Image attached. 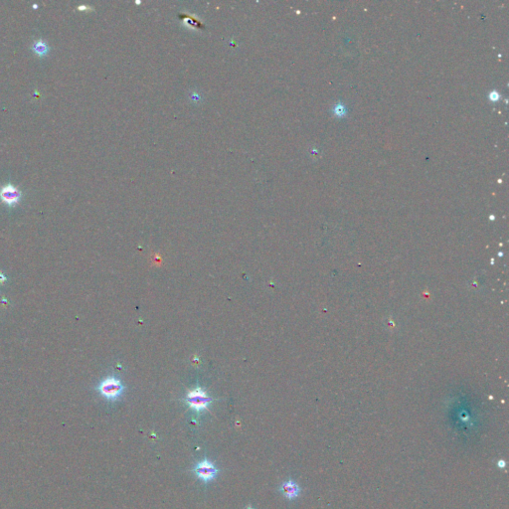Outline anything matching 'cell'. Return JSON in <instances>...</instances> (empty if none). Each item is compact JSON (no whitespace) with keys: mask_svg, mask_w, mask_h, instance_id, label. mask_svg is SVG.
Segmentation results:
<instances>
[{"mask_svg":"<svg viewBox=\"0 0 509 509\" xmlns=\"http://www.w3.org/2000/svg\"><path fill=\"white\" fill-rule=\"evenodd\" d=\"M96 390L106 400L113 402L123 395L125 386L120 379L111 376L107 377L97 385Z\"/></svg>","mask_w":509,"mask_h":509,"instance_id":"7a4b0ae2","label":"cell"},{"mask_svg":"<svg viewBox=\"0 0 509 509\" xmlns=\"http://www.w3.org/2000/svg\"><path fill=\"white\" fill-rule=\"evenodd\" d=\"M184 401L189 406V408L192 409L197 414V416H199L203 411L208 410L210 404L213 402V399L206 394L201 387H196L189 391Z\"/></svg>","mask_w":509,"mask_h":509,"instance_id":"6da1fadb","label":"cell"},{"mask_svg":"<svg viewBox=\"0 0 509 509\" xmlns=\"http://www.w3.org/2000/svg\"><path fill=\"white\" fill-rule=\"evenodd\" d=\"M280 491L287 499L292 500V499H296L300 495L301 487L296 481L288 479L281 485Z\"/></svg>","mask_w":509,"mask_h":509,"instance_id":"5b68a950","label":"cell"},{"mask_svg":"<svg viewBox=\"0 0 509 509\" xmlns=\"http://www.w3.org/2000/svg\"><path fill=\"white\" fill-rule=\"evenodd\" d=\"M32 50L33 52L39 56V57H43L45 55L48 54L49 52V46L47 45V43H45L43 40H38L36 42L33 43L32 45Z\"/></svg>","mask_w":509,"mask_h":509,"instance_id":"8992f818","label":"cell"},{"mask_svg":"<svg viewBox=\"0 0 509 509\" xmlns=\"http://www.w3.org/2000/svg\"><path fill=\"white\" fill-rule=\"evenodd\" d=\"M22 197V192L12 184H6L0 189V200L9 207L17 205Z\"/></svg>","mask_w":509,"mask_h":509,"instance_id":"277c9868","label":"cell"},{"mask_svg":"<svg viewBox=\"0 0 509 509\" xmlns=\"http://www.w3.org/2000/svg\"><path fill=\"white\" fill-rule=\"evenodd\" d=\"M6 280H7V278L3 275V273L0 272V284H3L4 282H6Z\"/></svg>","mask_w":509,"mask_h":509,"instance_id":"52a82bcc","label":"cell"},{"mask_svg":"<svg viewBox=\"0 0 509 509\" xmlns=\"http://www.w3.org/2000/svg\"><path fill=\"white\" fill-rule=\"evenodd\" d=\"M192 472L198 477L201 481L204 483H209L218 476L219 468L209 460L204 459L194 466Z\"/></svg>","mask_w":509,"mask_h":509,"instance_id":"3957f363","label":"cell"},{"mask_svg":"<svg viewBox=\"0 0 509 509\" xmlns=\"http://www.w3.org/2000/svg\"><path fill=\"white\" fill-rule=\"evenodd\" d=\"M247 509H253V508H252V507H248Z\"/></svg>","mask_w":509,"mask_h":509,"instance_id":"ba28073f","label":"cell"}]
</instances>
